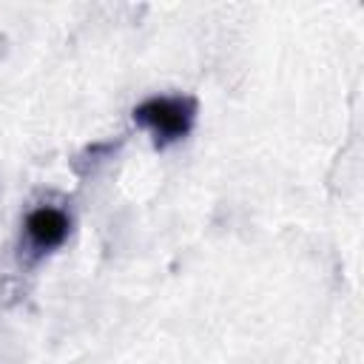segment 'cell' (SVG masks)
I'll list each match as a JSON object with an SVG mask.
<instances>
[{"instance_id": "2", "label": "cell", "mask_w": 364, "mask_h": 364, "mask_svg": "<svg viewBox=\"0 0 364 364\" xmlns=\"http://www.w3.org/2000/svg\"><path fill=\"white\" fill-rule=\"evenodd\" d=\"M71 236V213L63 205L43 202L34 205L23 219V250L34 264L54 250H60Z\"/></svg>"}, {"instance_id": "1", "label": "cell", "mask_w": 364, "mask_h": 364, "mask_svg": "<svg viewBox=\"0 0 364 364\" xmlns=\"http://www.w3.org/2000/svg\"><path fill=\"white\" fill-rule=\"evenodd\" d=\"M131 119L151 136L154 148L165 151L191 136L199 119V100L191 94H151L134 105Z\"/></svg>"}]
</instances>
